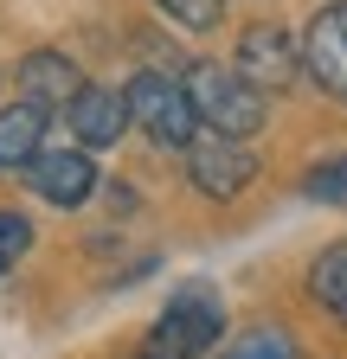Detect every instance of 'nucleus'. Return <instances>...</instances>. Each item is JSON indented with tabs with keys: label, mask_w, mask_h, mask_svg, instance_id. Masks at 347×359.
Instances as JSON below:
<instances>
[{
	"label": "nucleus",
	"mask_w": 347,
	"mask_h": 359,
	"mask_svg": "<svg viewBox=\"0 0 347 359\" xmlns=\"http://www.w3.org/2000/svg\"><path fill=\"white\" fill-rule=\"evenodd\" d=\"M225 334V302L212 283H187V289H174L167 308L155 314V327H148V346L142 359H199L212 353Z\"/></svg>",
	"instance_id": "f257e3e1"
},
{
	"label": "nucleus",
	"mask_w": 347,
	"mask_h": 359,
	"mask_svg": "<svg viewBox=\"0 0 347 359\" xmlns=\"http://www.w3.org/2000/svg\"><path fill=\"white\" fill-rule=\"evenodd\" d=\"M122 103H129V128H148L155 148H174V154H181L193 135H199V116H193L187 83L167 77V71H136V83L122 90Z\"/></svg>",
	"instance_id": "7ed1b4c3"
},
{
	"label": "nucleus",
	"mask_w": 347,
	"mask_h": 359,
	"mask_svg": "<svg viewBox=\"0 0 347 359\" xmlns=\"http://www.w3.org/2000/svg\"><path fill=\"white\" fill-rule=\"evenodd\" d=\"M181 83H187V97H193L199 128L232 135V142H251V135L264 128V97H257L232 65H193Z\"/></svg>",
	"instance_id": "f03ea898"
},
{
	"label": "nucleus",
	"mask_w": 347,
	"mask_h": 359,
	"mask_svg": "<svg viewBox=\"0 0 347 359\" xmlns=\"http://www.w3.org/2000/svg\"><path fill=\"white\" fill-rule=\"evenodd\" d=\"M302 71L322 97L347 103V0H328V7L309 20L302 32Z\"/></svg>",
	"instance_id": "423d86ee"
},
{
	"label": "nucleus",
	"mask_w": 347,
	"mask_h": 359,
	"mask_svg": "<svg viewBox=\"0 0 347 359\" xmlns=\"http://www.w3.org/2000/svg\"><path fill=\"white\" fill-rule=\"evenodd\" d=\"M32 250V224H26V212H0V276L20 263Z\"/></svg>",
	"instance_id": "4468645a"
},
{
	"label": "nucleus",
	"mask_w": 347,
	"mask_h": 359,
	"mask_svg": "<svg viewBox=\"0 0 347 359\" xmlns=\"http://www.w3.org/2000/svg\"><path fill=\"white\" fill-rule=\"evenodd\" d=\"M302 193L322 199V205H347V154H341V161H322L309 180H302Z\"/></svg>",
	"instance_id": "ddd939ff"
},
{
	"label": "nucleus",
	"mask_w": 347,
	"mask_h": 359,
	"mask_svg": "<svg viewBox=\"0 0 347 359\" xmlns=\"http://www.w3.org/2000/svg\"><path fill=\"white\" fill-rule=\"evenodd\" d=\"M46 122L52 109H39V103L0 109V167H32V154L46 148Z\"/></svg>",
	"instance_id": "9d476101"
},
{
	"label": "nucleus",
	"mask_w": 347,
	"mask_h": 359,
	"mask_svg": "<svg viewBox=\"0 0 347 359\" xmlns=\"http://www.w3.org/2000/svg\"><path fill=\"white\" fill-rule=\"evenodd\" d=\"M161 7L181 20V26H193V32H212L225 20V0H161Z\"/></svg>",
	"instance_id": "2eb2a0df"
},
{
	"label": "nucleus",
	"mask_w": 347,
	"mask_h": 359,
	"mask_svg": "<svg viewBox=\"0 0 347 359\" xmlns=\"http://www.w3.org/2000/svg\"><path fill=\"white\" fill-rule=\"evenodd\" d=\"M181 154H187V180H193L206 199H238L251 180H257V154H251L244 142H232V135L199 128Z\"/></svg>",
	"instance_id": "20e7f679"
},
{
	"label": "nucleus",
	"mask_w": 347,
	"mask_h": 359,
	"mask_svg": "<svg viewBox=\"0 0 347 359\" xmlns=\"http://www.w3.org/2000/svg\"><path fill=\"white\" fill-rule=\"evenodd\" d=\"M219 359H296V340H289L283 327H251V334H238Z\"/></svg>",
	"instance_id": "f8f14e48"
},
{
	"label": "nucleus",
	"mask_w": 347,
	"mask_h": 359,
	"mask_svg": "<svg viewBox=\"0 0 347 359\" xmlns=\"http://www.w3.org/2000/svg\"><path fill=\"white\" fill-rule=\"evenodd\" d=\"M309 295L347 327V244H328V250L309 263Z\"/></svg>",
	"instance_id": "9b49d317"
},
{
	"label": "nucleus",
	"mask_w": 347,
	"mask_h": 359,
	"mask_svg": "<svg viewBox=\"0 0 347 359\" xmlns=\"http://www.w3.org/2000/svg\"><path fill=\"white\" fill-rule=\"evenodd\" d=\"M32 193L46 205H84L97 193V167L84 148H39L32 154Z\"/></svg>",
	"instance_id": "0eeeda50"
},
{
	"label": "nucleus",
	"mask_w": 347,
	"mask_h": 359,
	"mask_svg": "<svg viewBox=\"0 0 347 359\" xmlns=\"http://www.w3.org/2000/svg\"><path fill=\"white\" fill-rule=\"evenodd\" d=\"M257 97H270V90H289L296 77H302V45L289 39V26H244V39H238V65H232Z\"/></svg>",
	"instance_id": "39448f33"
},
{
	"label": "nucleus",
	"mask_w": 347,
	"mask_h": 359,
	"mask_svg": "<svg viewBox=\"0 0 347 359\" xmlns=\"http://www.w3.org/2000/svg\"><path fill=\"white\" fill-rule=\"evenodd\" d=\"M20 83H26V103H39V109H65L84 90V77H77V65L65 52H26L20 58Z\"/></svg>",
	"instance_id": "1a4fd4ad"
},
{
	"label": "nucleus",
	"mask_w": 347,
	"mask_h": 359,
	"mask_svg": "<svg viewBox=\"0 0 347 359\" xmlns=\"http://www.w3.org/2000/svg\"><path fill=\"white\" fill-rule=\"evenodd\" d=\"M65 122H71V135L84 148H110V142H122V128H129V103H122V90H110V83H84L77 97L65 103Z\"/></svg>",
	"instance_id": "6e6552de"
}]
</instances>
